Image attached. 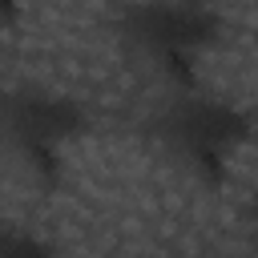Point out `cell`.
<instances>
[{
    "instance_id": "6",
    "label": "cell",
    "mask_w": 258,
    "mask_h": 258,
    "mask_svg": "<svg viewBox=\"0 0 258 258\" xmlns=\"http://www.w3.org/2000/svg\"><path fill=\"white\" fill-rule=\"evenodd\" d=\"M246 230H250V242L258 246V198L246 206Z\"/></svg>"
},
{
    "instance_id": "5",
    "label": "cell",
    "mask_w": 258,
    "mask_h": 258,
    "mask_svg": "<svg viewBox=\"0 0 258 258\" xmlns=\"http://www.w3.org/2000/svg\"><path fill=\"white\" fill-rule=\"evenodd\" d=\"M24 4H28V0H0V28H12V24H20V16H24Z\"/></svg>"
},
{
    "instance_id": "2",
    "label": "cell",
    "mask_w": 258,
    "mask_h": 258,
    "mask_svg": "<svg viewBox=\"0 0 258 258\" xmlns=\"http://www.w3.org/2000/svg\"><path fill=\"white\" fill-rule=\"evenodd\" d=\"M89 133V109L52 89L0 93V165L32 194H56L73 149Z\"/></svg>"
},
{
    "instance_id": "1",
    "label": "cell",
    "mask_w": 258,
    "mask_h": 258,
    "mask_svg": "<svg viewBox=\"0 0 258 258\" xmlns=\"http://www.w3.org/2000/svg\"><path fill=\"white\" fill-rule=\"evenodd\" d=\"M145 141L198 189H222L234 161L254 141V117L210 93H173L145 117Z\"/></svg>"
},
{
    "instance_id": "3",
    "label": "cell",
    "mask_w": 258,
    "mask_h": 258,
    "mask_svg": "<svg viewBox=\"0 0 258 258\" xmlns=\"http://www.w3.org/2000/svg\"><path fill=\"white\" fill-rule=\"evenodd\" d=\"M222 40V16L210 0H137L117 20L121 52L161 89H198L202 60Z\"/></svg>"
},
{
    "instance_id": "4",
    "label": "cell",
    "mask_w": 258,
    "mask_h": 258,
    "mask_svg": "<svg viewBox=\"0 0 258 258\" xmlns=\"http://www.w3.org/2000/svg\"><path fill=\"white\" fill-rule=\"evenodd\" d=\"M0 258H60V250L20 226H0Z\"/></svg>"
}]
</instances>
